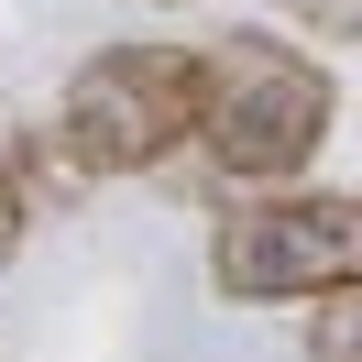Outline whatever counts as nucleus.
I'll return each mask as SVG.
<instances>
[{
    "label": "nucleus",
    "mask_w": 362,
    "mask_h": 362,
    "mask_svg": "<svg viewBox=\"0 0 362 362\" xmlns=\"http://www.w3.org/2000/svg\"><path fill=\"white\" fill-rule=\"evenodd\" d=\"M66 165L77 176H154L198 132V45H99L66 77Z\"/></svg>",
    "instance_id": "2"
},
{
    "label": "nucleus",
    "mask_w": 362,
    "mask_h": 362,
    "mask_svg": "<svg viewBox=\"0 0 362 362\" xmlns=\"http://www.w3.org/2000/svg\"><path fill=\"white\" fill-rule=\"evenodd\" d=\"M329 121H340V88H329V66L308 45L252 33V23L198 45V132L187 143L230 187H296L318 165V143H329Z\"/></svg>",
    "instance_id": "1"
},
{
    "label": "nucleus",
    "mask_w": 362,
    "mask_h": 362,
    "mask_svg": "<svg viewBox=\"0 0 362 362\" xmlns=\"http://www.w3.org/2000/svg\"><path fill=\"white\" fill-rule=\"evenodd\" d=\"M274 11H296V23L329 33V45H351V33H362V0H274Z\"/></svg>",
    "instance_id": "5"
},
{
    "label": "nucleus",
    "mask_w": 362,
    "mask_h": 362,
    "mask_svg": "<svg viewBox=\"0 0 362 362\" xmlns=\"http://www.w3.org/2000/svg\"><path fill=\"white\" fill-rule=\"evenodd\" d=\"M362 264V209L351 198H296V187H264L252 209H230L209 230V274L242 308H286V296H318Z\"/></svg>",
    "instance_id": "3"
},
{
    "label": "nucleus",
    "mask_w": 362,
    "mask_h": 362,
    "mask_svg": "<svg viewBox=\"0 0 362 362\" xmlns=\"http://www.w3.org/2000/svg\"><path fill=\"white\" fill-rule=\"evenodd\" d=\"M308 351H318V362H362V296H351V274H340V286H318V329H308Z\"/></svg>",
    "instance_id": "4"
},
{
    "label": "nucleus",
    "mask_w": 362,
    "mask_h": 362,
    "mask_svg": "<svg viewBox=\"0 0 362 362\" xmlns=\"http://www.w3.org/2000/svg\"><path fill=\"white\" fill-rule=\"evenodd\" d=\"M23 220L33 209H23V187H11V154H0V264H11V242H23Z\"/></svg>",
    "instance_id": "6"
}]
</instances>
